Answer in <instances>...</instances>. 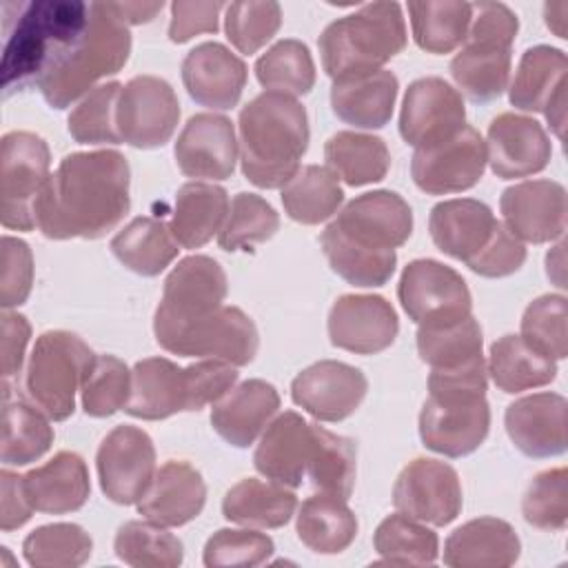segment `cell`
I'll list each match as a JSON object with an SVG mask.
<instances>
[{"label":"cell","instance_id":"6da1fadb","mask_svg":"<svg viewBox=\"0 0 568 568\" xmlns=\"http://www.w3.org/2000/svg\"><path fill=\"white\" fill-rule=\"evenodd\" d=\"M131 169L113 149L78 151L60 160L36 202V224L49 240H98L131 206Z\"/></svg>","mask_w":568,"mask_h":568},{"label":"cell","instance_id":"7a4b0ae2","mask_svg":"<svg viewBox=\"0 0 568 568\" xmlns=\"http://www.w3.org/2000/svg\"><path fill=\"white\" fill-rule=\"evenodd\" d=\"M237 129L244 178L260 189H282L308 149L306 109L291 95L264 91L242 106Z\"/></svg>","mask_w":568,"mask_h":568},{"label":"cell","instance_id":"3957f363","mask_svg":"<svg viewBox=\"0 0 568 568\" xmlns=\"http://www.w3.org/2000/svg\"><path fill=\"white\" fill-rule=\"evenodd\" d=\"M486 384L484 359L462 368L430 371L428 397L419 413V437L428 450L464 457L484 444L490 428Z\"/></svg>","mask_w":568,"mask_h":568},{"label":"cell","instance_id":"277c9868","mask_svg":"<svg viewBox=\"0 0 568 568\" xmlns=\"http://www.w3.org/2000/svg\"><path fill=\"white\" fill-rule=\"evenodd\" d=\"M131 53L129 24L113 2H89V22L80 38L44 71L38 89L49 106L67 109L100 78L118 73Z\"/></svg>","mask_w":568,"mask_h":568},{"label":"cell","instance_id":"5b68a950","mask_svg":"<svg viewBox=\"0 0 568 568\" xmlns=\"http://www.w3.org/2000/svg\"><path fill=\"white\" fill-rule=\"evenodd\" d=\"M89 22V4L67 0H40L22 4V11L7 24L2 58L4 93L24 89L80 38Z\"/></svg>","mask_w":568,"mask_h":568},{"label":"cell","instance_id":"8992f818","mask_svg":"<svg viewBox=\"0 0 568 568\" xmlns=\"http://www.w3.org/2000/svg\"><path fill=\"white\" fill-rule=\"evenodd\" d=\"M322 67L339 80L379 71L406 47V22L397 2H371L333 20L317 40Z\"/></svg>","mask_w":568,"mask_h":568},{"label":"cell","instance_id":"52a82bcc","mask_svg":"<svg viewBox=\"0 0 568 568\" xmlns=\"http://www.w3.org/2000/svg\"><path fill=\"white\" fill-rule=\"evenodd\" d=\"M519 31L515 11L504 2L473 4V20L459 53L450 60V75L473 102L499 98L510 82L513 42Z\"/></svg>","mask_w":568,"mask_h":568},{"label":"cell","instance_id":"ba28073f","mask_svg":"<svg viewBox=\"0 0 568 568\" xmlns=\"http://www.w3.org/2000/svg\"><path fill=\"white\" fill-rule=\"evenodd\" d=\"M91 348L69 331L42 333L27 364L24 388L29 399L49 419L64 422L75 410V393L93 362Z\"/></svg>","mask_w":568,"mask_h":568},{"label":"cell","instance_id":"9c48e42d","mask_svg":"<svg viewBox=\"0 0 568 568\" xmlns=\"http://www.w3.org/2000/svg\"><path fill=\"white\" fill-rule=\"evenodd\" d=\"M155 342L182 357H215L233 366L253 362L260 344L253 320L237 306H220L193 320H155Z\"/></svg>","mask_w":568,"mask_h":568},{"label":"cell","instance_id":"30bf717a","mask_svg":"<svg viewBox=\"0 0 568 568\" xmlns=\"http://www.w3.org/2000/svg\"><path fill=\"white\" fill-rule=\"evenodd\" d=\"M51 153L31 131H9L0 142V220L2 226L31 231L36 202L49 180Z\"/></svg>","mask_w":568,"mask_h":568},{"label":"cell","instance_id":"8fae6325","mask_svg":"<svg viewBox=\"0 0 568 568\" xmlns=\"http://www.w3.org/2000/svg\"><path fill=\"white\" fill-rule=\"evenodd\" d=\"M397 297L417 326H448L466 320L473 311V297L464 277L455 268L428 257L406 264L397 284Z\"/></svg>","mask_w":568,"mask_h":568},{"label":"cell","instance_id":"7c38bea8","mask_svg":"<svg viewBox=\"0 0 568 568\" xmlns=\"http://www.w3.org/2000/svg\"><path fill=\"white\" fill-rule=\"evenodd\" d=\"M484 169L486 142L468 124L444 140L417 146L410 160L413 182L428 195L466 191L481 180Z\"/></svg>","mask_w":568,"mask_h":568},{"label":"cell","instance_id":"4fadbf2b","mask_svg":"<svg viewBox=\"0 0 568 568\" xmlns=\"http://www.w3.org/2000/svg\"><path fill=\"white\" fill-rule=\"evenodd\" d=\"M180 102L173 87L158 75L131 78L118 98L115 124L120 140L135 149L164 146L175 133Z\"/></svg>","mask_w":568,"mask_h":568},{"label":"cell","instance_id":"5bb4252c","mask_svg":"<svg viewBox=\"0 0 568 568\" xmlns=\"http://www.w3.org/2000/svg\"><path fill=\"white\" fill-rule=\"evenodd\" d=\"M95 468L100 488L113 504H138L155 475V448L149 433L129 424L115 426L98 448Z\"/></svg>","mask_w":568,"mask_h":568},{"label":"cell","instance_id":"9a60e30c","mask_svg":"<svg viewBox=\"0 0 568 568\" xmlns=\"http://www.w3.org/2000/svg\"><path fill=\"white\" fill-rule=\"evenodd\" d=\"M393 506L433 526H446L462 513V484L457 470L439 459L417 457L395 479Z\"/></svg>","mask_w":568,"mask_h":568},{"label":"cell","instance_id":"2e32d148","mask_svg":"<svg viewBox=\"0 0 568 568\" xmlns=\"http://www.w3.org/2000/svg\"><path fill=\"white\" fill-rule=\"evenodd\" d=\"M346 240L366 251H395L413 231V211L395 191H368L353 197L331 222Z\"/></svg>","mask_w":568,"mask_h":568},{"label":"cell","instance_id":"e0dca14e","mask_svg":"<svg viewBox=\"0 0 568 568\" xmlns=\"http://www.w3.org/2000/svg\"><path fill=\"white\" fill-rule=\"evenodd\" d=\"M566 71L568 58L561 49L537 44L524 51L508 87L510 104L519 111L544 113L559 138L566 120Z\"/></svg>","mask_w":568,"mask_h":568},{"label":"cell","instance_id":"ac0fdd59","mask_svg":"<svg viewBox=\"0 0 568 568\" xmlns=\"http://www.w3.org/2000/svg\"><path fill=\"white\" fill-rule=\"evenodd\" d=\"M466 124L462 93L444 78L426 75L408 84L399 111V133L410 146H426Z\"/></svg>","mask_w":568,"mask_h":568},{"label":"cell","instance_id":"d6986e66","mask_svg":"<svg viewBox=\"0 0 568 568\" xmlns=\"http://www.w3.org/2000/svg\"><path fill=\"white\" fill-rule=\"evenodd\" d=\"M366 390V375L337 359L315 362L291 382L293 402L320 422L346 419L359 408Z\"/></svg>","mask_w":568,"mask_h":568},{"label":"cell","instance_id":"ffe728a7","mask_svg":"<svg viewBox=\"0 0 568 568\" xmlns=\"http://www.w3.org/2000/svg\"><path fill=\"white\" fill-rule=\"evenodd\" d=\"M506 229L521 242L544 244L564 237L566 189L555 180H524L508 186L499 197Z\"/></svg>","mask_w":568,"mask_h":568},{"label":"cell","instance_id":"44dd1931","mask_svg":"<svg viewBox=\"0 0 568 568\" xmlns=\"http://www.w3.org/2000/svg\"><path fill=\"white\" fill-rule=\"evenodd\" d=\"M397 331V313L382 295H342L328 313L331 344L348 353H382L395 342Z\"/></svg>","mask_w":568,"mask_h":568},{"label":"cell","instance_id":"7402d4cb","mask_svg":"<svg viewBox=\"0 0 568 568\" xmlns=\"http://www.w3.org/2000/svg\"><path fill=\"white\" fill-rule=\"evenodd\" d=\"M178 169L197 180H226L240 153L235 126L220 113H195L189 118L175 142Z\"/></svg>","mask_w":568,"mask_h":568},{"label":"cell","instance_id":"603a6c76","mask_svg":"<svg viewBox=\"0 0 568 568\" xmlns=\"http://www.w3.org/2000/svg\"><path fill=\"white\" fill-rule=\"evenodd\" d=\"M550 153V140L535 118L499 113L488 126L486 162L501 180L528 178L544 171Z\"/></svg>","mask_w":568,"mask_h":568},{"label":"cell","instance_id":"cb8c5ba5","mask_svg":"<svg viewBox=\"0 0 568 568\" xmlns=\"http://www.w3.org/2000/svg\"><path fill=\"white\" fill-rule=\"evenodd\" d=\"M226 273L209 255H189L164 280L155 320H193L224 304Z\"/></svg>","mask_w":568,"mask_h":568},{"label":"cell","instance_id":"d4e9b609","mask_svg":"<svg viewBox=\"0 0 568 568\" xmlns=\"http://www.w3.org/2000/svg\"><path fill=\"white\" fill-rule=\"evenodd\" d=\"M246 64L220 42H202L182 60L186 93L202 106L226 111L240 102L246 84Z\"/></svg>","mask_w":568,"mask_h":568},{"label":"cell","instance_id":"484cf974","mask_svg":"<svg viewBox=\"0 0 568 568\" xmlns=\"http://www.w3.org/2000/svg\"><path fill=\"white\" fill-rule=\"evenodd\" d=\"M566 397L532 393L508 404L504 424L510 442L528 457H555L566 450Z\"/></svg>","mask_w":568,"mask_h":568},{"label":"cell","instance_id":"4316f807","mask_svg":"<svg viewBox=\"0 0 568 568\" xmlns=\"http://www.w3.org/2000/svg\"><path fill=\"white\" fill-rule=\"evenodd\" d=\"M124 410L149 422L193 410L186 366L182 368L166 357L140 359L131 371V397Z\"/></svg>","mask_w":568,"mask_h":568},{"label":"cell","instance_id":"83f0119b","mask_svg":"<svg viewBox=\"0 0 568 568\" xmlns=\"http://www.w3.org/2000/svg\"><path fill=\"white\" fill-rule=\"evenodd\" d=\"M206 501V484L189 462L162 464L146 493L138 501V513L160 526L173 528L195 519Z\"/></svg>","mask_w":568,"mask_h":568},{"label":"cell","instance_id":"f1b7e54d","mask_svg":"<svg viewBox=\"0 0 568 568\" xmlns=\"http://www.w3.org/2000/svg\"><path fill=\"white\" fill-rule=\"evenodd\" d=\"M280 408V395L264 379H246L233 386L211 408L213 430L231 446H251Z\"/></svg>","mask_w":568,"mask_h":568},{"label":"cell","instance_id":"f546056e","mask_svg":"<svg viewBox=\"0 0 568 568\" xmlns=\"http://www.w3.org/2000/svg\"><path fill=\"white\" fill-rule=\"evenodd\" d=\"M311 442V422L295 410H284L264 428L253 455V464L266 479L295 488L306 475Z\"/></svg>","mask_w":568,"mask_h":568},{"label":"cell","instance_id":"4dcf8cb0","mask_svg":"<svg viewBox=\"0 0 568 568\" xmlns=\"http://www.w3.org/2000/svg\"><path fill=\"white\" fill-rule=\"evenodd\" d=\"M495 224L497 217L490 206L473 197L444 200L433 206L428 217V231L435 246L464 264L484 248Z\"/></svg>","mask_w":568,"mask_h":568},{"label":"cell","instance_id":"1f68e13d","mask_svg":"<svg viewBox=\"0 0 568 568\" xmlns=\"http://www.w3.org/2000/svg\"><path fill=\"white\" fill-rule=\"evenodd\" d=\"M519 550L521 541L508 521L477 517L448 535L444 564L450 568H506L517 561Z\"/></svg>","mask_w":568,"mask_h":568},{"label":"cell","instance_id":"d6a6232c","mask_svg":"<svg viewBox=\"0 0 568 568\" xmlns=\"http://www.w3.org/2000/svg\"><path fill=\"white\" fill-rule=\"evenodd\" d=\"M24 493L38 513L64 515L84 506L91 493L89 470L78 453L60 450L47 464L22 475Z\"/></svg>","mask_w":568,"mask_h":568},{"label":"cell","instance_id":"836d02e7","mask_svg":"<svg viewBox=\"0 0 568 568\" xmlns=\"http://www.w3.org/2000/svg\"><path fill=\"white\" fill-rule=\"evenodd\" d=\"M397 75L379 69L333 80L331 106L339 120L357 129H382L393 115L397 100Z\"/></svg>","mask_w":568,"mask_h":568},{"label":"cell","instance_id":"e575fe53","mask_svg":"<svg viewBox=\"0 0 568 568\" xmlns=\"http://www.w3.org/2000/svg\"><path fill=\"white\" fill-rule=\"evenodd\" d=\"M229 195L211 182H186L175 193L171 233L182 248H200L220 233L229 215Z\"/></svg>","mask_w":568,"mask_h":568},{"label":"cell","instance_id":"d590c367","mask_svg":"<svg viewBox=\"0 0 568 568\" xmlns=\"http://www.w3.org/2000/svg\"><path fill=\"white\" fill-rule=\"evenodd\" d=\"M295 508L297 497L288 486L255 477L240 479L222 499L224 519L246 528H282Z\"/></svg>","mask_w":568,"mask_h":568},{"label":"cell","instance_id":"8d00e7d4","mask_svg":"<svg viewBox=\"0 0 568 568\" xmlns=\"http://www.w3.org/2000/svg\"><path fill=\"white\" fill-rule=\"evenodd\" d=\"M295 530L300 541L320 555L346 550L357 535V517L346 506V499L317 493L302 501Z\"/></svg>","mask_w":568,"mask_h":568},{"label":"cell","instance_id":"74e56055","mask_svg":"<svg viewBox=\"0 0 568 568\" xmlns=\"http://www.w3.org/2000/svg\"><path fill=\"white\" fill-rule=\"evenodd\" d=\"M328 169L348 186H364L386 178L390 153L382 138L357 131H337L324 144Z\"/></svg>","mask_w":568,"mask_h":568},{"label":"cell","instance_id":"f35d334b","mask_svg":"<svg viewBox=\"0 0 568 568\" xmlns=\"http://www.w3.org/2000/svg\"><path fill=\"white\" fill-rule=\"evenodd\" d=\"M178 246L171 229L155 217H135L111 240L113 255L144 277L160 275L178 257Z\"/></svg>","mask_w":568,"mask_h":568},{"label":"cell","instance_id":"ab89813d","mask_svg":"<svg viewBox=\"0 0 568 568\" xmlns=\"http://www.w3.org/2000/svg\"><path fill=\"white\" fill-rule=\"evenodd\" d=\"M486 371L504 393L546 386L557 375L555 359L535 351L521 335H504L490 346Z\"/></svg>","mask_w":568,"mask_h":568},{"label":"cell","instance_id":"60d3db41","mask_svg":"<svg viewBox=\"0 0 568 568\" xmlns=\"http://www.w3.org/2000/svg\"><path fill=\"white\" fill-rule=\"evenodd\" d=\"M313 426L311 455L306 475L320 493H328L348 499L357 475V446L351 437L326 430L320 424Z\"/></svg>","mask_w":568,"mask_h":568},{"label":"cell","instance_id":"b9f144b4","mask_svg":"<svg viewBox=\"0 0 568 568\" xmlns=\"http://www.w3.org/2000/svg\"><path fill=\"white\" fill-rule=\"evenodd\" d=\"M344 200L337 175L328 166L306 164L282 186V204L291 220L320 224L337 213Z\"/></svg>","mask_w":568,"mask_h":568},{"label":"cell","instance_id":"7bdbcfd3","mask_svg":"<svg viewBox=\"0 0 568 568\" xmlns=\"http://www.w3.org/2000/svg\"><path fill=\"white\" fill-rule=\"evenodd\" d=\"M413 38L426 53H450L468 33L473 4L459 0H422L408 2Z\"/></svg>","mask_w":568,"mask_h":568},{"label":"cell","instance_id":"ee69618b","mask_svg":"<svg viewBox=\"0 0 568 568\" xmlns=\"http://www.w3.org/2000/svg\"><path fill=\"white\" fill-rule=\"evenodd\" d=\"M481 344V326L473 315L448 326L417 328V353L435 371L462 368L484 359Z\"/></svg>","mask_w":568,"mask_h":568},{"label":"cell","instance_id":"f6af8a7d","mask_svg":"<svg viewBox=\"0 0 568 568\" xmlns=\"http://www.w3.org/2000/svg\"><path fill=\"white\" fill-rule=\"evenodd\" d=\"M322 251L331 268L353 286L371 288L382 286L390 280L397 264L395 251H366L351 240H346L333 224H328L320 235Z\"/></svg>","mask_w":568,"mask_h":568},{"label":"cell","instance_id":"bcb514c9","mask_svg":"<svg viewBox=\"0 0 568 568\" xmlns=\"http://www.w3.org/2000/svg\"><path fill=\"white\" fill-rule=\"evenodd\" d=\"M255 75L266 91L297 98L313 89L315 62L302 40L284 38L255 60Z\"/></svg>","mask_w":568,"mask_h":568},{"label":"cell","instance_id":"7dc6e473","mask_svg":"<svg viewBox=\"0 0 568 568\" xmlns=\"http://www.w3.org/2000/svg\"><path fill=\"white\" fill-rule=\"evenodd\" d=\"M53 444L49 417L24 402H7L2 410V448L4 466H27L40 459Z\"/></svg>","mask_w":568,"mask_h":568},{"label":"cell","instance_id":"c3c4849f","mask_svg":"<svg viewBox=\"0 0 568 568\" xmlns=\"http://www.w3.org/2000/svg\"><path fill=\"white\" fill-rule=\"evenodd\" d=\"M373 546L382 561L390 566H428L439 555L437 535L399 510L382 519Z\"/></svg>","mask_w":568,"mask_h":568},{"label":"cell","instance_id":"681fc988","mask_svg":"<svg viewBox=\"0 0 568 568\" xmlns=\"http://www.w3.org/2000/svg\"><path fill=\"white\" fill-rule=\"evenodd\" d=\"M113 550L133 568H178L184 559L182 541L155 521H126L118 528Z\"/></svg>","mask_w":568,"mask_h":568},{"label":"cell","instance_id":"f907efd6","mask_svg":"<svg viewBox=\"0 0 568 568\" xmlns=\"http://www.w3.org/2000/svg\"><path fill=\"white\" fill-rule=\"evenodd\" d=\"M93 550L89 532L78 524H47L29 532L22 552L36 568H78Z\"/></svg>","mask_w":568,"mask_h":568},{"label":"cell","instance_id":"816d5d0a","mask_svg":"<svg viewBox=\"0 0 568 568\" xmlns=\"http://www.w3.org/2000/svg\"><path fill=\"white\" fill-rule=\"evenodd\" d=\"M280 229L277 211L255 193H237L231 200L229 215L217 233V244L224 251L251 248L271 240Z\"/></svg>","mask_w":568,"mask_h":568},{"label":"cell","instance_id":"f5cc1de1","mask_svg":"<svg viewBox=\"0 0 568 568\" xmlns=\"http://www.w3.org/2000/svg\"><path fill=\"white\" fill-rule=\"evenodd\" d=\"M131 397V371L115 355H95L80 386L82 408L91 417H111Z\"/></svg>","mask_w":568,"mask_h":568},{"label":"cell","instance_id":"db71d44e","mask_svg":"<svg viewBox=\"0 0 568 568\" xmlns=\"http://www.w3.org/2000/svg\"><path fill=\"white\" fill-rule=\"evenodd\" d=\"M122 84L106 82L93 87L69 113L67 129L80 144H120L115 109Z\"/></svg>","mask_w":568,"mask_h":568},{"label":"cell","instance_id":"11a10c76","mask_svg":"<svg viewBox=\"0 0 568 568\" xmlns=\"http://www.w3.org/2000/svg\"><path fill=\"white\" fill-rule=\"evenodd\" d=\"M282 24V7L275 0H244L226 7L224 31L229 42L244 55L262 49Z\"/></svg>","mask_w":568,"mask_h":568},{"label":"cell","instance_id":"9f6ffc18","mask_svg":"<svg viewBox=\"0 0 568 568\" xmlns=\"http://www.w3.org/2000/svg\"><path fill=\"white\" fill-rule=\"evenodd\" d=\"M521 513L539 530H564L568 521V470L559 466L535 475L524 493Z\"/></svg>","mask_w":568,"mask_h":568},{"label":"cell","instance_id":"6f0895ef","mask_svg":"<svg viewBox=\"0 0 568 568\" xmlns=\"http://www.w3.org/2000/svg\"><path fill=\"white\" fill-rule=\"evenodd\" d=\"M521 337L546 357L564 359L568 355L566 297L548 293L532 300L521 315Z\"/></svg>","mask_w":568,"mask_h":568},{"label":"cell","instance_id":"680465c9","mask_svg":"<svg viewBox=\"0 0 568 568\" xmlns=\"http://www.w3.org/2000/svg\"><path fill=\"white\" fill-rule=\"evenodd\" d=\"M273 539L251 528H220L206 539L204 566H260L273 555Z\"/></svg>","mask_w":568,"mask_h":568},{"label":"cell","instance_id":"91938a15","mask_svg":"<svg viewBox=\"0 0 568 568\" xmlns=\"http://www.w3.org/2000/svg\"><path fill=\"white\" fill-rule=\"evenodd\" d=\"M33 284V253L27 242L2 237V273H0V304L4 311L27 302Z\"/></svg>","mask_w":568,"mask_h":568},{"label":"cell","instance_id":"94428289","mask_svg":"<svg viewBox=\"0 0 568 568\" xmlns=\"http://www.w3.org/2000/svg\"><path fill=\"white\" fill-rule=\"evenodd\" d=\"M526 260V246L519 237H515L504 222L497 220L490 240L484 248L466 262V266L481 277H506L521 268Z\"/></svg>","mask_w":568,"mask_h":568},{"label":"cell","instance_id":"6125c7cd","mask_svg":"<svg viewBox=\"0 0 568 568\" xmlns=\"http://www.w3.org/2000/svg\"><path fill=\"white\" fill-rule=\"evenodd\" d=\"M224 2H184L175 0L171 4V22H169V40L171 42H189L197 33H215L220 22V11Z\"/></svg>","mask_w":568,"mask_h":568},{"label":"cell","instance_id":"be15d7a7","mask_svg":"<svg viewBox=\"0 0 568 568\" xmlns=\"http://www.w3.org/2000/svg\"><path fill=\"white\" fill-rule=\"evenodd\" d=\"M33 506L24 493L22 475L2 470L0 473V528L2 532H11L24 526L31 519Z\"/></svg>","mask_w":568,"mask_h":568},{"label":"cell","instance_id":"e7e4bbea","mask_svg":"<svg viewBox=\"0 0 568 568\" xmlns=\"http://www.w3.org/2000/svg\"><path fill=\"white\" fill-rule=\"evenodd\" d=\"M2 377L4 382L20 373L24 351L31 337V324L24 315L4 311L2 313Z\"/></svg>","mask_w":568,"mask_h":568},{"label":"cell","instance_id":"03108f58","mask_svg":"<svg viewBox=\"0 0 568 568\" xmlns=\"http://www.w3.org/2000/svg\"><path fill=\"white\" fill-rule=\"evenodd\" d=\"M118 16L131 27V24H142L155 18V13L162 11L164 2H113Z\"/></svg>","mask_w":568,"mask_h":568}]
</instances>
